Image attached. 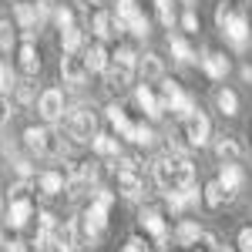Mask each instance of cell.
<instances>
[{"label": "cell", "instance_id": "6da1fadb", "mask_svg": "<svg viewBox=\"0 0 252 252\" xmlns=\"http://www.w3.org/2000/svg\"><path fill=\"white\" fill-rule=\"evenodd\" d=\"M215 24H219V31L225 34V40L232 44L235 51H246L252 40V31H249V17L242 14V10H232L225 0L219 3V10H215Z\"/></svg>", "mask_w": 252, "mask_h": 252}, {"label": "cell", "instance_id": "7a4b0ae2", "mask_svg": "<svg viewBox=\"0 0 252 252\" xmlns=\"http://www.w3.org/2000/svg\"><path fill=\"white\" fill-rule=\"evenodd\" d=\"M24 145L40 158H64L67 155V141L61 131H51V128H27L24 131Z\"/></svg>", "mask_w": 252, "mask_h": 252}, {"label": "cell", "instance_id": "3957f363", "mask_svg": "<svg viewBox=\"0 0 252 252\" xmlns=\"http://www.w3.org/2000/svg\"><path fill=\"white\" fill-rule=\"evenodd\" d=\"M94 192L97 195L91 198V205L81 215V229H84V235H88L91 242L108 229V209H111V202H115V195L108 192V189H94Z\"/></svg>", "mask_w": 252, "mask_h": 252}, {"label": "cell", "instance_id": "277c9868", "mask_svg": "<svg viewBox=\"0 0 252 252\" xmlns=\"http://www.w3.org/2000/svg\"><path fill=\"white\" fill-rule=\"evenodd\" d=\"M97 135H101V131H97L94 108L81 104V108H74V111L67 115V138H71V141H94Z\"/></svg>", "mask_w": 252, "mask_h": 252}, {"label": "cell", "instance_id": "5b68a950", "mask_svg": "<svg viewBox=\"0 0 252 252\" xmlns=\"http://www.w3.org/2000/svg\"><path fill=\"white\" fill-rule=\"evenodd\" d=\"M161 111H172L175 118H182V121H189L195 115V101L175 81H161Z\"/></svg>", "mask_w": 252, "mask_h": 252}, {"label": "cell", "instance_id": "8992f818", "mask_svg": "<svg viewBox=\"0 0 252 252\" xmlns=\"http://www.w3.org/2000/svg\"><path fill=\"white\" fill-rule=\"evenodd\" d=\"M37 115L44 118V121H51V125L64 118V94H61L58 88L40 91V97H37Z\"/></svg>", "mask_w": 252, "mask_h": 252}, {"label": "cell", "instance_id": "52a82bcc", "mask_svg": "<svg viewBox=\"0 0 252 252\" xmlns=\"http://www.w3.org/2000/svg\"><path fill=\"white\" fill-rule=\"evenodd\" d=\"M78 222L74 219H64L58 222V229H54V249L58 252H78L81 249V235H78Z\"/></svg>", "mask_w": 252, "mask_h": 252}, {"label": "cell", "instance_id": "ba28073f", "mask_svg": "<svg viewBox=\"0 0 252 252\" xmlns=\"http://www.w3.org/2000/svg\"><path fill=\"white\" fill-rule=\"evenodd\" d=\"M219 185H222V192H225V202H235L239 192H242V185H246V172L239 168V165H222V172L215 178Z\"/></svg>", "mask_w": 252, "mask_h": 252}, {"label": "cell", "instance_id": "9c48e42d", "mask_svg": "<svg viewBox=\"0 0 252 252\" xmlns=\"http://www.w3.org/2000/svg\"><path fill=\"white\" fill-rule=\"evenodd\" d=\"M185 135H189V145H195V148L209 145V138H212V121L202 115V111H195V115L185 121Z\"/></svg>", "mask_w": 252, "mask_h": 252}, {"label": "cell", "instance_id": "30bf717a", "mask_svg": "<svg viewBox=\"0 0 252 252\" xmlns=\"http://www.w3.org/2000/svg\"><path fill=\"white\" fill-rule=\"evenodd\" d=\"M61 78H64V84H84L88 81V67H84V58H78V54H64L61 58Z\"/></svg>", "mask_w": 252, "mask_h": 252}, {"label": "cell", "instance_id": "8fae6325", "mask_svg": "<svg viewBox=\"0 0 252 252\" xmlns=\"http://www.w3.org/2000/svg\"><path fill=\"white\" fill-rule=\"evenodd\" d=\"M138 222H141L148 232L155 235L158 246H165V239H168V229H165V222H161V212H158V209H141V212H138Z\"/></svg>", "mask_w": 252, "mask_h": 252}, {"label": "cell", "instance_id": "7c38bea8", "mask_svg": "<svg viewBox=\"0 0 252 252\" xmlns=\"http://www.w3.org/2000/svg\"><path fill=\"white\" fill-rule=\"evenodd\" d=\"M31 215H34L31 198H10V209H7V225L10 229H24Z\"/></svg>", "mask_w": 252, "mask_h": 252}, {"label": "cell", "instance_id": "4fadbf2b", "mask_svg": "<svg viewBox=\"0 0 252 252\" xmlns=\"http://www.w3.org/2000/svg\"><path fill=\"white\" fill-rule=\"evenodd\" d=\"M202 71H205L212 81H222L225 74H229V58H225V54H219V51H212V54H205V58H202Z\"/></svg>", "mask_w": 252, "mask_h": 252}, {"label": "cell", "instance_id": "5bb4252c", "mask_svg": "<svg viewBox=\"0 0 252 252\" xmlns=\"http://www.w3.org/2000/svg\"><path fill=\"white\" fill-rule=\"evenodd\" d=\"M118 192L125 195V198H138V195L145 192V178L135 172H118Z\"/></svg>", "mask_w": 252, "mask_h": 252}, {"label": "cell", "instance_id": "9a60e30c", "mask_svg": "<svg viewBox=\"0 0 252 252\" xmlns=\"http://www.w3.org/2000/svg\"><path fill=\"white\" fill-rule=\"evenodd\" d=\"M138 71H141V78H145V84H148V81H161L165 64H161L158 54H141V58H138Z\"/></svg>", "mask_w": 252, "mask_h": 252}, {"label": "cell", "instance_id": "2e32d148", "mask_svg": "<svg viewBox=\"0 0 252 252\" xmlns=\"http://www.w3.org/2000/svg\"><path fill=\"white\" fill-rule=\"evenodd\" d=\"M215 155L222 158L225 165H235V158L242 155V145L232 135H222V138H215Z\"/></svg>", "mask_w": 252, "mask_h": 252}, {"label": "cell", "instance_id": "e0dca14e", "mask_svg": "<svg viewBox=\"0 0 252 252\" xmlns=\"http://www.w3.org/2000/svg\"><path fill=\"white\" fill-rule=\"evenodd\" d=\"M135 101H138V108H141L148 118H161V101L148 91V84H141V88L135 91Z\"/></svg>", "mask_w": 252, "mask_h": 252}, {"label": "cell", "instance_id": "ac0fdd59", "mask_svg": "<svg viewBox=\"0 0 252 252\" xmlns=\"http://www.w3.org/2000/svg\"><path fill=\"white\" fill-rule=\"evenodd\" d=\"M131 74H135V71H125V67H118V64H108V71H104V88H108V91H121V88H128Z\"/></svg>", "mask_w": 252, "mask_h": 252}, {"label": "cell", "instance_id": "d6986e66", "mask_svg": "<svg viewBox=\"0 0 252 252\" xmlns=\"http://www.w3.org/2000/svg\"><path fill=\"white\" fill-rule=\"evenodd\" d=\"M64 185H67V182H64V175L54 172V168H51V172H40V175H37V189H40L44 195H58V192H64Z\"/></svg>", "mask_w": 252, "mask_h": 252}, {"label": "cell", "instance_id": "ffe728a7", "mask_svg": "<svg viewBox=\"0 0 252 252\" xmlns=\"http://www.w3.org/2000/svg\"><path fill=\"white\" fill-rule=\"evenodd\" d=\"M165 198H168V209H172V212H185V209H189V205H195V202H198V189H182V192H175V195H165Z\"/></svg>", "mask_w": 252, "mask_h": 252}, {"label": "cell", "instance_id": "44dd1931", "mask_svg": "<svg viewBox=\"0 0 252 252\" xmlns=\"http://www.w3.org/2000/svg\"><path fill=\"white\" fill-rule=\"evenodd\" d=\"M202 239V229H198V222H192V219H185L178 229H175V242L178 246H195Z\"/></svg>", "mask_w": 252, "mask_h": 252}, {"label": "cell", "instance_id": "7402d4cb", "mask_svg": "<svg viewBox=\"0 0 252 252\" xmlns=\"http://www.w3.org/2000/svg\"><path fill=\"white\" fill-rule=\"evenodd\" d=\"M20 71H24L27 78H34L40 71V58H37V47H34V44H24V47H20Z\"/></svg>", "mask_w": 252, "mask_h": 252}, {"label": "cell", "instance_id": "603a6c76", "mask_svg": "<svg viewBox=\"0 0 252 252\" xmlns=\"http://www.w3.org/2000/svg\"><path fill=\"white\" fill-rule=\"evenodd\" d=\"M14 14H17V24L20 27H24V34H34V31H37V10H34V3H17V10H14Z\"/></svg>", "mask_w": 252, "mask_h": 252}, {"label": "cell", "instance_id": "cb8c5ba5", "mask_svg": "<svg viewBox=\"0 0 252 252\" xmlns=\"http://www.w3.org/2000/svg\"><path fill=\"white\" fill-rule=\"evenodd\" d=\"M91 148H94V155H101V158H118L121 155V145H118V138H111V135H97L94 141H91Z\"/></svg>", "mask_w": 252, "mask_h": 252}, {"label": "cell", "instance_id": "d4e9b609", "mask_svg": "<svg viewBox=\"0 0 252 252\" xmlns=\"http://www.w3.org/2000/svg\"><path fill=\"white\" fill-rule=\"evenodd\" d=\"M84 67H88V74H91V71H108V54H104L101 44H94V47L84 51Z\"/></svg>", "mask_w": 252, "mask_h": 252}, {"label": "cell", "instance_id": "484cf974", "mask_svg": "<svg viewBox=\"0 0 252 252\" xmlns=\"http://www.w3.org/2000/svg\"><path fill=\"white\" fill-rule=\"evenodd\" d=\"M91 31H94L101 40H108L111 34H115V17H111V14H104V10H97L94 20H91Z\"/></svg>", "mask_w": 252, "mask_h": 252}, {"label": "cell", "instance_id": "4316f807", "mask_svg": "<svg viewBox=\"0 0 252 252\" xmlns=\"http://www.w3.org/2000/svg\"><path fill=\"white\" fill-rule=\"evenodd\" d=\"M81 44H84L81 27H67V31H61V47H64V54H78Z\"/></svg>", "mask_w": 252, "mask_h": 252}, {"label": "cell", "instance_id": "83f0119b", "mask_svg": "<svg viewBox=\"0 0 252 252\" xmlns=\"http://www.w3.org/2000/svg\"><path fill=\"white\" fill-rule=\"evenodd\" d=\"M215 104H219V111L225 118L239 115V97H235V91H229V88H222V91L215 94Z\"/></svg>", "mask_w": 252, "mask_h": 252}, {"label": "cell", "instance_id": "f1b7e54d", "mask_svg": "<svg viewBox=\"0 0 252 252\" xmlns=\"http://www.w3.org/2000/svg\"><path fill=\"white\" fill-rule=\"evenodd\" d=\"M81 178H84V185H91V189H101V178H104V168H101V161H81Z\"/></svg>", "mask_w": 252, "mask_h": 252}, {"label": "cell", "instance_id": "f546056e", "mask_svg": "<svg viewBox=\"0 0 252 252\" xmlns=\"http://www.w3.org/2000/svg\"><path fill=\"white\" fill-rule=\"evenodd\" d=\"M168 47H172L175 61H182V64H192L195 61V54H192V47H189L185 37H172V34H168Z\"/></svg>", "mask_w": 252, "mask_h": 252}, {"label": "cell", "instance_id": "4dcf8cb0", "mask_svg": "<svg viewBox=\"0 0 252 252\" xmlns=\"http://www.w3.org/2000/svg\"><path fill=\"white\" fill-rule=\"evenodd\" d=\"M104 111H108V121H111V125L118 128V135H121V138L128 135V128H131V121H128V115H125V111H121L118 104H108Z\"/></svg>", "mask_w": 252, "mask_h": 252}, {"label": "cell", "instance_id": "1f68e13d", "mask_svg": "<svg viewBox=\"0 0 252 252\" xmlns=\"http://www.w3.org/2000/svg\"><path fill=\"white\" fill-rule=\"evenodd\" d=\"M125 138H131L135 145H145V148H148V145L155 141V131H152L148 125H135V121H131V128H128V135H125Z\"/></svg>", "mask_w": 252, "mask_h": 252}, {"label": "cell", "instance_id": "d6a6232c", "mask_svg": "<svg viewBox=\"0 0 252 252\" xmlns=\"http://www.w3.org/2000/svg\"><path fill=\"white\" fill-rule=\"evenodd\" d=\"M202 198H205V205H209V209L225 205V192H222V185H219V182H209V185L202 189Z\"/></svg>", "mask_w": 252, "mask_h": 252}, {"label": "cell", "instance_id": "836d02e7", "mask_svg": "<svg viewBox=\"0 0 252 252\" xmlns=\"http://www.w3.org/2000/svg\"><path fill=\"white\" fill-rule=\"evenodd\" d=\"M138 58H141V54H135L131 47H118V51H115V61H111V64L125 67V71H135V67H138Z\"/></svg>", "mask_w": 252, "mask_h": 252}, {"label": "cell", "instance_id": "e575fe53", "mask_svg": "<svg viewBox=\"0 0 252 252\" xmlns=\"http://www.w3.org/2000/svg\"><path fill=\"white\" fill-rule=\"evenodd\" d=\"M14 91H17V101H20V104H31V101H34V81H31V78L17 81V88H14Z\"/></svg>", "mask_w": 252, "mask_h": 252}, {"label": "cell", "instance_id": "d590c367", "mask_svg": "<svg viewBox=\"0 0 252 252\" xmlns=\"http://www.w3.org/2000/svg\"><path fill=\"white\" fill-rule=\"evenodd\" d=\"M158 3V20L165 24V27H172L175 24V10H172V0H155Z\"/></svg>", "mask_w": 252, "mask_h": 252}, {"label": "cell", "instance_id": "8d00e7d4", "mask_svg": "<svg viewBox=\"0 0 252 252\" xmlns=\"http://www.w3.org/2000/svg\"><path fill=\"white\" fill-rule=\"evenodd\" d=\"M54 20H58L61 31H67V27H74V10H71V7H58V10H54Z\"/></svg>", "mask_w": 252, "mask_h": 252}, {"label": "cell", "instance_id": "74e56055", "mask_svg": "<svg viewBox=\"0 0 252 252\" xmlns=\"http://www.w3.org/2000/svg\"><path fill=\"white\" fill-rule=\"evenodd\" d=\"M10 88H17V78H14V71L7 64H0V94H7Z\"/></svg>", "mask_w": 252, "mask_h": 252}, {"label": "cell", "instance_id": "f35d334b", "mask_svg": "<svg viewBox=\"0 0 252 252\" xmlns=\"http://www.w3.org/2000/svg\"><path fill=\"white\" fill-rule=\"evenodd\" d=\"M195 246H198L195 252H219V239H215L212 232H202V239H198Z\"/></svg>", "mask_w": 252, "mask_h": 252}, {"label": "cell", "instance_id": "ab89813d", "mask_svg": "<svg viewBox=\"0 0 252 252\" xmlns=\"http://www.w3.org/2000/svg\"><path fill=\"white\" fill-rule=\"evenodd\" d=\"M10 44H14V27L0 20V51H10Z\"/></svg>", "mask_w": 252, "mask_h": 252}, {"label": "cell", "instance_id": "60d3db41", "mask_svg": "<svg viewBox=\"0 0 252 252\" xmlns=\"http://www.w3.org/2000/svg\"><path fill=\"white\" fill-rule=\"evenodd\" d=\"M115 3H118V17H115V20H125V17H131V14L138 10L135 0H115Z\"/></svg>", "mask_w": 252, "mask_h": 252}, {"label": "cell", "instance_id": "b9f144b4", "mask_svg": "<svg viewBox=\"0 0 252 252\" xmlns=\"http://www.w3.org/2000/svg\"><path fill=\"white\" fill-rule=\"evenodd\" d=\"M31 185H34L31 178H20L17 185L10 189V198H27V192H31Z\"/></svg>", "mask_w": 252, "mask_h": 252}, {"label": "cell", "instance_id": "7bdbcfd3", "mask_svg": "<svg viewBox=\"0 0 252 252\" xmlns=\"http://www.w3.org/2000/svg\"><path fill=\"white\" fill-rule=\"evenodd\" d=\"M239 252H252V225L239 232Z\"/></svg>", "mask_w": 252, "mask_h": 252}, {"label": "cell", "instance_id": "ee69618b", "mask_svg": "<svg viewBox=\"0 0 252 252\" xmlns=\"http://www.w3.org/2000/svg\"><path fill=\"white\" fill-rule=\"evenodd\" d=\"M182 27H185L189 34H195V31H198V17H195V10H185V17H182Z\"/></svg>", "mask_w": 252, "mask_h": 252}, {"label": "cell", "instance_id": "f6af8a7d", "mask_svg": "<svg viewBox=\"0 0 252 252\" xmlns=\"http://www.w3.org/2000/svg\"><path fill=\"white\" fill-rule=\"evenodd\" d=\"M10 115H14V111H10V97L0 94V125H7V121H10Z\"/></svg>", "mask_w": 252, "mask_h": 252}, {"label": "cell", "instance_id": "bcb514c9", "mask_svg": "<svg viewBox=\"0 0 252 252\" xmlns=\"http://www.w3.org/2000/svg\"><path fill=\"white\" fill-rule=\"evenodd\" d=\"M121 252H148V246H145V242H141L138 235H131V239L125 242V249H121Z\"/></svg>", "mask_w": 252, "mask_h": 252}, {"label": "cell", "instance_id": "7dc6e473", "mask_svg": "<svg viewBox=\"0 0 252 252\" xmlns=\"http://www.w3.org/2000/svg\"><path fill=\"white\" fill-rule=\"evenodd\" d=\"M14 168H17L20 178H31V175H34V168H31V161H27V158H17V161H14Z\"/></svg>", "mask_w": 252, "mask_h": 252}, {"label": "cell", "instance_id": "c3c4849f", "mask_svg": "<svg viewBox=\"0 0 252 252\" xmlns=\"http://www.w3.org/2000/svg\"><path fill=\"white\" fill-rule=\"evenodd\" d=\"M10 252H27V246H24V242H14V246H10Z\"/></svg>", "mask_w": 252, "mask_h": 252}, {"label": "cell", "instance_id": "681fc988", "mask_svg": "<svg viewBox=\"0 0 252 252\" xmlns=\"http://www.w3.org/2000/svg\"><path fill=\"white\" fill-rule=\"evenodd\" d=\"M242 78H246V81H252V67H249V64L242 67Z\"/></svg>", "mask_w": 252, "mask_h": 252}, {"label": "cell", "instance_id": "f907efd6", "mask_svg": "<svg viewBox=\"0 0 252 252\" xmlns=\"http://www.w3.org/2000/svg\"><path fill=\"white\" fill-rule=\"evenodd\" d=\"M91 3H97V7H101V3H104V0H91Z\"/></svg>", "mask_w": 252, "mask_h": 252}, {"label": "cell", "instance_id": "816d5d0a", "mask_svg": "<svg viewBox=\"0 0 252 252\" xmlns=\"http://www.w3.org/2000/svg\"><path fill=\"white\" fill-rule=\"evenodd\" d=\"M219 252H232V249H219Z\"/></svg>", "mask_w": 252, "mask_h": 252}, {"label": "cell", "instance_id": "f5cc1de1", "mask_svg": "<svg viewBox=\"0 0 252 252\" xmlns=\"http://www.w3.org/2000/svg\"><path fill=\"white\" fill-rule=\"evenodd\" d=\"M34 252H40V249H34Z\"/></svg>", "mask_w": 252, "mask_h": 252}]
</instances>
